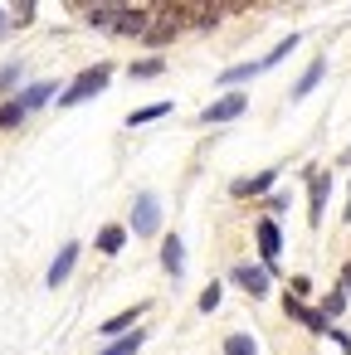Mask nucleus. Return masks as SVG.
Masks as SVG:
<instances>
[{"label":"nucleus","mask_w":351,"mask_h":355,"mask_svg":"<svg viewBox=\"0 0 351 355\" xmlns=\"http://www.w3.org/2000/svg\"><path fill=\"white\" fill-rule=\"evenodd\" d=\"M254 239H259L263 268L273 272V268H278V253H283V234H278V224H273V219H259V224H254Z\"/></svg>","instance_id":"7"},{"label":"nucleus","mask_w":351,"mask_h":355,"mask_svg":"<svg viewBox=\"0 0 351 355\" xmlns=\"http://www.w3.org/2000/svg\"><path fill=\"white\" fill-rule=\"evenodd\" d=\"M74 263H79V243H64V248L54 253V263H49L44 282H49V287H64V277L74 272Z\"/></svg>","instance_id":"13"},{"label":"nucleus","mask_w":351,"mask_h":355,"mask_svg":"<svg viewBox=\"0 0 351 355\" xmlns=\"http://www.w3.org/2000/svg\"><path fill=\"white\" fill-rule=\"evenodd\" d=\"M341 287H346V297H351V263L341 268Z\"/></svg>","instance_id":"32"},{"label":"nucleus","mask_w":351,"mask_h":355,"mask_svg":"<svg viewBox=\"0 0 351 355\" xmlns=\"http://www.w3.org/2000/svg\"><path fill=\"white\" fill-rule=\"evenodd\" d=\"M220 297H225V287H220V282H205V292H200L195 311H215V306H220Z\"/></svg>","instance_id":"27"},{"label":"nucleus","mask_w":351,"mask_h":355,"mask_svg":"<svg viewBox=\"0 0 351 355\" xmlns=\"http://www.w3.org/2000/svg\"><path fill=\"white\" fill-rule=\"evenodd\" d=\"M244 107H249L244 93H220V103H210V107L200 112V122H205V127H225V122H234Z\"/></svg>","instance_id":"3"},{"label":"nucleus","mask_w":351,"mask_h":355,"mask_svg":"<svg viewBox=\"0 0 351 355\" xmlns=\"http://www.w3.org/2000/svg\"><path fill=\"white\" fill-rule=\"evenodd\" d=\"M186 30H190V6H152V30H147L142 49L161 54V49H166V44H176Z\"/></svg>","instance_id":"1"},{"label":"nucleus","mask_w":351,"mask_h":355,"mask_svg":"<svg viewBox=\"0 0 351 355\" xmlns=\"http://www.w3.org/2000/svg\"><path fill=\"white\" fill-rule=\"evenodd\" d=\"M273 185H278V171L268 166V171H259V175H244V180H234V185H229V195H234V200H259V195H268Z\"/></svg>","instance_id":"8"},{"label":"nucleus","mask_w":351,"mask_h":355,"mask_svg":"<svg viewBox=\"0 0 351 355\" xmlns=\"http://www.w3.org/2000/svg\"><path fill=\"white\" fill-rule=\"evenodd\" d=\"M283 311H288V321H302L307 331H332V326H327V316H322V311H312V306H307L302 297H293V292L283 297Z\"/></svg>","instance_id":"12"},{"label":"nucleus","mask_w":351,"mask_h":355,"mask_svg":"<svg viewBox=\"0 0 351 355\" xmlns=\"http://www.w3.org/2000/svg\"><path fill=\"white\" fill-rule=\"evenodd\" d=\"M127 73H132L137 83H147V78H161V73H166V64H161V54H147V59H137Z\"/></svg>","instance_id":"20"},{"label":"nucleus","mask_w":351,"mask_h":355,"mask_svg":"<svg viewBox=\"0 0 351 355\" xmlns=\"http://www.w3.org/2000/svg\"><path fill=\"white\" fill-rule=\"evenodd\" d=\"M142 340H147V331H127V336H117L103 355H137V350H142Z\"/></svg>","instance_id":"22"},{"label":"nucleus","mask_w":351,"mask_h":355,"mask_svg":"<svg viewBox=\"0 0 351 355\" xmlns=\"http://www.w3.org/2000/svg\"><path fill=\"white\" fill-rule=\"evenodd\" d=\"M161 272L176 277V282L186 277V248H181V234H166V239H161Z\"/></svg>","instance_id":"11"},{"label":"nucleus","mask_w":351,"mask_h":355,"mask_svg":"<svg viewBox=\"0 0 351 355\" xmlns=\"http://www.w3.org/2000/svg\"><path fill=\"white\" fill-rule=\"evenodd\" d=\"M30 112L20 107V98H10V103H0V132H15L20 122H25Z\"/></svg>","instance_id":"23"},{"label":"nucleus","mask_w":351,"mask_h":355,"mask_svg":"<svg viewBox=\"0 0 351 355\" xmlns=\"http://www.w3.org/2000/svg\"><path fill=\"white\" fill-rule=\"evenodd\" d=\"M322 78H327V59H312V64H307V73L293 83V103H297V98H307V93H312Z\"/></svg>","instance_id":"16"},{"label":"nucleus","mask_w":351,"mask_h":355,"mask_svg":"<svg viewBox=\"0 0 351 355\" xmlns=\"http://www.w3.org/2000/svg\"><path fill=\"white\" fill-rule=\"evenodd\" d=\"M10 20H15V25H30V20H35V0H20V6H10Z\"/></svg>","instance_id":"29"},{"label":"nucleus","mask_w":351,"mask_h":355,"mask_svg":"<svg viewBox=\"0 0 351 355\" xmlns=\"http://www.w3.org/2000/svg\"><path fill=\"white\" fill-rule=\"evenodd\" d=\"M220 20H225V10H220V6H190V30H195V35L215 30Z\"/></svg>","instance_id":"18"},{"label":"nucleus","mask_w":351,"mask_h":355,"mask_svg":"<svg viewBox=\"0 0 351 355\" xmlns=\"http://www.w3.org/2000/svg\"><path fill=\"white\" fill-rule=\"evenodd\" d=\"M259 73H263V64H239V69L220 73V88H225V93H234L239 83H249V78H259Z\"/></svg>","instance_id":"19"},{"label":"nucleus","mask_w":351,"mask_h":355,"mask_svg":"<svg viewBox=\"0 0 351 355\" xmlns=\"http://www.w3.org/2000/svg\"><path fill=\"white\" fill-rule=\"evenodd\" d=\"M152 30V6H127L122 25H117V40H147Z\"/></svg>","instance_id":"10"},{"label":"nucleus","mask_w":351,"mask_h":355,"mask_svg":"<svg viewBox=\"0 0 351 355\" xmlns=\"http://www.w3.org/2000/svg\"><path fill=\"white\" fill-rule=\"evenodd\" d=\"M10 25H15V20H10V10H6V6H0V40H6V35H10Z\"/></svg>","instance_id":"31"},{"label":"nucleus","mask_w":351,"mask_h":355,"mask_svg":"<svg viewBox=\"0 0 351 355\" xmlns=\"http://www.w3.org/2000/svg\"><path fill=\"white\" fill-rule=\"evenodd\" d=\"M166 112H171V103H147V107L127 112V127H147V122H161Z\"/></svg>","instance_id":"21"},{"label":"nucleus","mask_w":351,"mask_h":355,"mask_svg":"<svg viewBox=\"0 0 351 355\" xmlns=\"http://www.w3.org/2000/svg\"><path fill=\"white\" fill-rule=\"evenodd\" d=\"M225 355H259V340L244 336V331H234V336L225 340Z\"/></svg>","instance_id":"25"},{"label":"nucleus","mask_w":351,"mask_h":355,"mask_svg":"<svg viewBox=\"0 0 351 355\" xmlns=\"http://www.w3.org/2000/svg\"><path fill=\"white\" fill-rule=\"evenodd\" d=\"M83 15H88L93 30H103V35L117 40V25H122V15H127V6H83Z\"/></svg>","instance_id":"9"},{"label":"nucleus","mask_w":351,"mask_h":355,"mask_svg":"<svg viewBox=\"0 0 351 355\" xmlns=\"http://www.w3.org/2000/svg\"><path fill=\"white\" fill-rule=\"evenodd\" d=\"M293 44H297V35H288V40H283V44H278V49H273V54H268V59H259V64H263V69H273V64H283V59H288V49H293Z\"/></svg>","instance_id":"28"},{"label":"nucleus","mask_w":351,"mask_h":355,"mask_svg":"<svg viewBox=\"0 0 351 355\" xmlns=\"http://www.w3.org/2000/svg\"><path fill=\"white\" fill-rule=\"evenodd\" d=\"M288 292H293V297H307V292H312V282H307V277H293V287H288Z\"/></svg>","instance_id":"30"},{"label":"nucleus","mask_w":351,"mask_h":355,"mask_svg":"<svg viewBox=\"0 0 351 355\" xmlns=\"http://www.w3.org/2000/svg\"><path fill=\"white\" fill-rule=\"evenodd\" d=\"M341 219L351 224V185H346V209H341Z\"/></svg>","instance_id":"33"},{"label":"nucleus","mask_w":351,"mask_h":355,"mask_svg":"<svg viewBox=\"0 0 351 355\" xmlns=\"http://www.w3.org/2000/svg\"><path fill=\"white\" fill-rule=\"evenodd\" d=\"M25 83V64H6V69H0V93H15ZM20 98V93H15Z\"/></svg>","instance_id":"26"},{"label":"nucleus","mask_w":351,"mask_h":355,"mask_svg":"<svg viewBox=\"0 0 351 355\" xmlns=\"http://www.w3.org/2000/svg\"><path fill=\"white\" fill-rule=\"evenodd\" d=\"M137 321H142V306H127V311H117V316H108V321H103V336H108V340H117V336L137 331Z\"/></svg>","instance_id":"15"},{"label":"nucleus","mask_w":351,"mask_h":355,"mask_svg":"<svg viewBox=\"0 0 351 355\" xmlns=\"http://www.w3.org/2000/svg\"><path fill=\"white\" fill-rule=\"evenodd\" d=\"M229 277H234L254 302H263V297H268V282H273V272H268V268H259V263H234V272H229Z\"/></svg>","instance_id":"4"},{"label":"nucleus","mask_w":351,"mask_h":355,"mask_svg":"<svg viewBox=\"0 0 351 355\" xmlns=\"http://www.w3.org/2000/svg\"><path fill=\"white\" fill-rule=\"evenodd\" d=\"M113 83V64H93V69H83L79 78H74V88H64V107H79V103H88V98H98L103 88Z\"/></svg>","instance_id":"2"},{"label":"nucleus","mask_w":351,"mask_h":355,"mask_svg":"<svg viewBox=\"0 0 351 355\" xmlns=\"http://www.w3.org/2000/svg\"><path fill=\"white\" fill-rule=\"evenodd\" d=\"M49 98H54V83H44V78L30 83V88H20V107H25V112H40Z\"/></svg>","instance_id":"17"},{"label":"nucleus","mask_w":351,"mask_h":355,"mask_svg":"<svg viewBox=\"0 0 351 355\" xmlns=\"http://www.w3.org/2000/svg\"><path fill=\"white\" fill-rule=\"evenodd\" d=\"M127 234H132V229H122V224H103V229H98V253H103V258H117L122 243H127Z\"/></svg>","instance_id":"14"},{"label":"nucleus","mask_w":351,"mask_h":355,"mask_svg":"<svg viewBox=\"0 0 351 355\" xmlns=\"http://www.w3.org/2000/svg\"><path fill=\"white\" fill-rule=\"evenodd\" d=\"M132 234H156L161 229V205H156V195H137V205H132V224H127Z\"/></svg>","instance_id":"6"},{"label":"nucleus","mask_w":351,"mask_h":355,"mask_svg":"<svg viewBox=\"0 0 351 355\" xmlns=\"http://www.w3.org/2000/svg\"><path fill=\"white\" fill-rule=\"evenodd\" d=\"M346 302H351V297H346V287H332V292L322 297V306H317V311L332 321V316H341V311H346Z\"/></svg>","instance_id":"24"},{"label":"nucleus","mask_w":351,"mask_h":355,"mask_svg":"<svg viewBox=\"0 0 351 355\" xmlns=\"http://www.w3.org/2000/svg\"><path fill=\"white\" fill-rule=\"evenodd\" d=\"M327 200H332V175H327V171H317V175L307 180V224H312V229L322 224Z\"/></svg>","instance_id":"5"}]
</instances>
